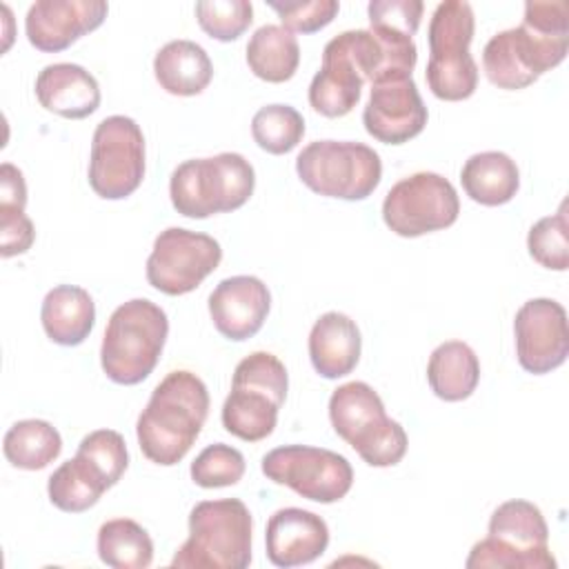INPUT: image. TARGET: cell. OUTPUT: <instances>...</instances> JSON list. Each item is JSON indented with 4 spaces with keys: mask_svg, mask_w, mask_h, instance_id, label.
<instances>
[{
    "mask_svg": "<svg viewBox=\"0 0 569 569\" xmlns=\"http://www.w3.org/2000/svg\"><path fill=\"white\" fill-rule=\"evenodd\" d=\"M207 413V385L187 369L169 371L138 416L136 436L140 451L156 465H178L200 436Z\"/></svg>",
    "mask_w": 569,
    "mask_h": 569,
    "instance_id": "obj_1",
    "label": "cell"
},
{
    "mask_svg": "<svg viewBox=\"0 0 569 569\" xmlns=\"http://www.w3.org/2000/svg\"><path fill=\"white\" fill-rule=\"evenodd\" d=\"M391 69V53L371 29L342 31L322 49V67L309 84V104L325 118H342L360 102L365 82Z\"/></svg>",
    "mask_w": 569,
    "mask_h": 569,
    "instance_id": "obj_2",
    "label": "cell"
},
{
    "mask_svg": "<svg viewBox=\"0 0 569 569\" xmlns=\"http://www.w3.org/2000/svg\"><path fill=\"white\" fill-rule=\"evenodd\" d=\"M169 333V318L162 307L147 298L122 302L109 318L100 365L116 385H138L156 369Z\"/></svg>",
    "mask_w": 569,
    "mask_h": 569,
    "instance_id": "obj_3",
    "label": "cell"
},
{
    "mask_svg": "<svg viewBox=\"0 0 569 569\" xmlns=\"http://www.w3.org/2000/svg\"><path fill=\"white\" fill-rule=\"evenodd\" d=\"M253 187L251 162L236 151H222L180 162L171 173L169 196L178 213L202 220L240 209L251 198Z\"/></svg>",
    "mask_w": 569,
    "mask_h": 569,
    "instance_id": "obj_4",
    "label": "cell"
},
{
    "mask_svg": "<svg viewBox=\"0 0 569 569\" xmlns=\"http://www.w3.org/2000/svg\"><path fill=\"white\" fill-rule=\"evenodd\" d=\"M251 513L238 498L202 500L189 513V538L171 567L244 569L251 562Z\"/></svg>",
    "mask_w": 569,
    "mask_h": 569,
    "instance_id": "obj_5",
    "label": "cell"
},
{
    "mask_svg": "<svg viewBox=\"0 0 569 569\" xmlns=\"http://www.w3.org/2000/svg\"><path fill=\"white\" fill-rule=\"evenodd\" d=\"M287 389L289 376L278 356L249 353L236 365L231 391L220 411L222 427L244 442L264 440L276 429Z\"/></svg>",
    "mask_w": 569,
    "mask_h": 569,
    "instance_id": "obj_6",
    "label": "cell"
},
{
    "mask_svg": "<svg viewBox=\"0 0 569 569\" xmlns=\"http://www.w3.org/2000/svg\"><path fill=\"white\" fill-rule=\"evenodd\" d=\"M329 420L333 431L371 467H393L407 453V431L387 416L378 391L362 380L345 382L331 393Z\"/></svg>",
    "mask_w": 569,
    "mask_h": 569,
    "instance_id": "obj_7",
    "label": "cell"
},
{
    "mask_svg": "<svg viewBox=\"0 0 569 569\" xmlns=\"http://www.w3.org/2000/svg\"><path fill=\"white\" fill-rule=\"evenodd\" d=\"M467 569H556L549 551V527L542 511L529 500H507L496 507L487 538L478 540Z\"/></svg>",
    "mask_w": 569,
    "mask_h": 569,
    "instance_id": "obj_8",
    "label": "cell"
},
{
    "mask_svg": "<svg viewBox=\"0 0 569 569\" xmlns=\"http://www.w3.org/2000/svg\"><path fill=\"white\" fill-rule=\"evenodd\" d=\"M476 18L465 0H445L429 20V62L425 69L431 93L447 102L467 100L478 87V64L469 53Z\"/></svg>",
    "mask_w": 569,
    "mask_h": 569,
    "instance_id": "obj_9",
    "label": "cell"
},
{
    "mask_svg": "<svg viewBox=\"0 0 569 569\" xmlns=\"http://www.w3.org/2000/svg\"><path fill=\"white\" fill-rule=\"evenodd\" d=\"M296 173L318 196L365 200L380 184L382 162L362 142L313 140L298 153Z\"/></svg>",
    "mask_w": 569,
    "mask_h": 569,
    "instance_id": "obj_10",
    "label": "cell"
},
{
    "mask_svg": "<svg viewBox=\"0 0 569 569\" xmlns=\"http://www.w3.org/2000/svg\"><path fill=\"white\" fill-rule=\"evenodd\" d=\"M569 51V36H551L518 24L498 31L482 49V69L498 89H525L558 67Z\"/></svg>",
    "mask_w": 569,
    "mask_h": 569,
    "instance_id": "obj_11",
    "label": "cell"
},
{
    "mask_svg": "<svg viewBox=\"0 0 569 569\" xmlns=\"http://www.w3.org/2000/svg\"><path fill=\"white\" fill-rule=\"evenodd\" d=\"M144 178V136L129 116L98 122L89 153V187L104 200L131 196Z\"/></svg>",
    "mask_w": 569,
    "mask_h": 569,
    "instance_id": "obj_12",
    "label": "cell"
},
{
    "mask_svg": "<svg viewBox=\"0 0 569 569\" xmlns=\"http://www.w3.org/2000/svg\"><path fill=\"white\" fill-rule=\"evenodd\" d=\"M456 187L440 173L418 171L398 180L385 196L382 220L402 238H418L451 227L458 220Z\"/></svg>",
    "mask_w": 569,
    "mask_h": 569,
    "instance_id": "obj_13",
    "label": "cell"
},
{
    "mask_svg": "<svg viewBox=\"0 0 569 569\" xmlns=\"http://www.w3.org/2000/svg\"><path fill=\"white\" fill-rule=\"evenodd\" d=\"M262 473L276 485L322 505L342 500L353 485V469L345 456L309 445L271 449L262 458Z\"/></svg>",
    "mask_w": 569,
    "mask_h": 569,
    "instance_id": "obj_14",
    "label": "cell"
},
{
    "mask_svg": "<svg viewBox=\"0 0 569 569\" xmlns=\"http://www.w3.org/2000/svg\"><path fill=\"white\" fill-rule=\"evenodd\" d=\"M222 260L220 242L207 233L169 227L158 233L147 258V280L167 296H182L218 269Z\"/></svg>",
    "mask_w": 569,
    "mask_h": 569,
    "instance_id": "obj_15",
    "label": "cell"
},
{
    "mask_svg": "<svg viewBox=\"0 0 569 569\" xmlns=\"http://www.w3.org/2000/svg\"><path fill=\"white\" fill-rule=\"evenodd\" d=\"M516 356L525 371L549 373L569 356L567 311L551 298L527 300L513 318Z\"/></svg>",
    "mask_w": 569,
    "mask_h": 569,
    "instance_id": "obj_16",
    "label": "cell"
},
{
    "mask_svg": "<svg viewBox=\"0 0 569 569\" xmlns=\"http://www.w3.org/2000/svg\"><path fill=\"white\" fill-rule=\"evenodd\" d=\"M427 118V107L411 76H387L371 82V93L362 111V124L378 142H409L422 133Z\"/></svg>",
    "mask_w": 569,
    "mask_h": 569,
    "instance_id": "obj_17",
    "label": "cell"
},
{
    "mask_svg": "<svg viewBox=\"0 0 569 569\" xmlns=\"http://www.w3.org/2000/svg\"><path fill=\"white\" fill-rule=\"evenodd\" d=\"M107 11L102 0H38L27 11L24 33L38 51L58 53L98 29Z\"/></svg>",
    "mask_w": 569,
    "mask_h": 569,
    "instance_id": "obj_18",
    "label": "cell"
},
{
    "mask_svg": "<svg viewBox=\"0 0 569 569\" xmlns=\"http://www.w3.org/2000/svg\"><path fill=\"white\" fill-rule=\"evenodd\" d=\"M271 309V293L256 276H231L216 284L209 296L213 327L227 340L242 342L256 336Z\"/></svg>",
    "mask_w": 569,
    "mask_h": 569,
    "instance_id": "obj_19",
    "label": "cell"
},
{
    "mask_svg": "<svg viewBox=\"0 0 569 569\" xmlns=\"http://www.w3.org/2000/svg\"><path fill=\"white\" fill-rule=\"evenodd\" d=\"M267 558L271 565L289 569L318 560L329 545L327 522L307 509L284 507L267 520Z\"/></svg>",
    "mask_w": 569,
    "mask_h": 569,
    "instance_id": "obj_20",
    "label": "cell"
},
{
    "mask_svg": "<svg viewBox=\"0 0 569 569\" xmlns=\"http://www.w3.org/2000/svg\"><path fill=\"white\" fill-rule=\"evenodd\" d=\"M38 102L67 120H82L100 107L98 80L80 64H47L36 78Z\"/></svg>",
    "mask_w": 569,
    "mask_h": 569,
    "instance_id": "obj_21",
    "label": "cell"
},
{
    "mask_svg": "<svg viewBox=\"0 0 569 569\" xmlns=\"http://www.w3.org/2000/svg\"><path fill=\"white\" fill-rule=\"evenodd\" d=\"M360 329L347 313L327 311L309 331L311 365L327 380L351 373L360 360Z\"/></svg>",
    "mask_w": 569,
    "mask_h": 569,
    "instance_id": "obj_22",
    "label": "cell"
},
{
    "mask_svg": "<svg viewBox=\"0 0 569 569\" xmlns=\"http://www.w3.org/2000/svg\"><path fill=\"white\" fill-rule=\"evenodd\" d=\"M40 322L51 342L62 347L82 345L96 322L93 298L82 287L58 284L42 300Z\"/></svg>",
    "mask_w": 569,
    "mask_h": 569,
    "instance_id": "obj_23",
    "label": "cell"
},
{
    "mask_svg": "<svg viewBox=\"0 0 569 569\" xmlns=\"http://www.w3.org/2000/svg\"><path fill=\"white\" fill-rule=\"evenodd\" d=\"M158 84L171 96H198L211 78L213 64L209 53L193 40H171L153 58Z\"/></svg>",
    "mask_w": 569,
    "mask_h": 569,
    "instance_id": "obj_24",
    "label": "cell"
},
{
    "mask_svg": "<svg viewBox=\"0 0 569 569\" xmlns=\"http://www.w3.org/2000/svg\"><path fill=\"white\" fill-rule=\"evenodd\" d=\"M113 482L102 471V467L87 453L76 451V456L62 462L47 482V493L53 507L67 513H82L91 509L100 496L111 489Z\"/></svg>",
    "mask_w": 569,
    "mask_h": 569,
    "instance_id": "obj_25",
    "label": "cell"
},
{
    "mask_svg": "<svg viewBox=\"0 0 569 569\" xmlns=\"http://www.w3.org/2000/svg\"><path fill=\"white\" fill-rule=\"evenodd\" d=\"M465 193L485 207H498L520 189V171L511 156L505 151H480L467 158L460 171Z\"/></svg>",
    "mask_w": 569,
    "mask_h": 569,
    "instance_id": "obj_26",
    "label": "cell"
},
{
    "mask_svg": "<svg viewBox=\"0 0 569 569\" xmlns=\"http://www.w3.org/2000/svg\"><path fill=\"white\" fill-rule=\"evenodd\" d=\"M480 380V360L476 351L462 340H447L438 345L427 362V382L431 391L445 402H460L469 398Z\"/></svg>",
    "mask_w": 569,
    "mask_h": 569,
    "instance_id": "obj_27",
    "label": "cell"
},
{
    "mask_svg": "<svg viewBox=\"0 0 569 569\" xmlns=\"http://www.w3.org/2000/svg\"><path fill=\"white\" fill-rule=\"evenodd\" d=\"M247 64L264 82H287L300 64L298 38L282 24H262L247 42Z\"/></svg>",
    "mask_w": 569,
    "mask_h": 569,
    "instance_id": "obj_28",
    "label": "cell"
},
{
    "mask_svg": "<svg viewBox=\"0 0 569 569\" xmlns=\"http://www.w3.org/2000/svg\"><path fill=\"white\" fill-rule=\"evenodd\" d=\"M2 451L13 467L24 471H40L60 456L62 438L51 422L27 418L13 422L7 429Z\"/></svg>",
    "mask_w": 569,
    "mask_h": 569,
    "instance_id": "obj_29",
    "label": "cell"
},
{
    "mask_svg": "<svg viewBox=\"0 0 569 569\" xmlns=\"http://www.w3.org/2000/svg\"><path fill=\"white\" fill-rule=\"evenodd\" d=\"M98 556L113 569H147L153 560L149 531L131 518L107 520L98 529Z\"/></svg>",
    "mask_w": 569,
    "mask_h": 569,
    "instance_id": "obj_30",
    "label": "cell"
},
{
    "mask_svg": "<svg viewBox=\"0 0 569 569\" xmlns=\"http://www.w3.org/2000/svg\"><path fill=\"white\" fill-rule=\"evenodd\" d=\"M253 142L273 156L289 153L305 136V118L289 104H267L251 120Z\"/></svg>",
    "mask_w": 569,
    "mask_h": 569,
    "instance_id": "obj_31",
    "label": "cell"
},
{
    "mask_svg": "<svg viewBox=\"0 0 569 569\" xmlns=\"http://www.w3.org/2000/svg\"><path fill=\"white\" fill-rule=\"evenodd\" d=\"M529 256L545 269L565 271L569 267V224L567 202L560 204L558 213L540 218L527 236Z\"/></svg>",
    "mask_w": 569,
    "mask_h": 569,
    "instance_id": "obj_32",
    "label": "cell"
},
{
    "mask_svg": "<svg viewBox=\"0 0 569 569\" xmlns=\"http://www.w3.org/2000/svg\"><path fill=\"white\" fill-rule=\"evenodd\" d=\"M244 456L224 442H216L204 447L196 460L191 462V480L202 489H220L231 487L244 476Z\"/></svg>",
    "mask_w": 569,
    "mask_h": 569,
    "instance_id": "obj_33",
    "label": "cell"
},
{
    "mask_svg": "<svg viewBox=\"0 0 569 569\" xmlns=\"http://www.w3.org/2000/svg\"><path fill=\"white\" fill-rule=\"evenodd\" d=\"M196 18L207 36L231 42L249 29L253 7L249 0H200L196 2Z\"/></svg>",
    "mask_w": 569,
    "mask_h": 569,
    "instance_id": "obj_34",
    "label": "cell"
},
{
    "mask_svg": "<svg viewBox=\"0 0 569 569\" xmlns=\"http://www.w3.org/2000/svg\"><path fill=\"white\" fill-rule=\"evenodd\" d=\"M269 7L280 16L282 27L291 33H313L325 29L336 13L340 11L338 0H291V2H276L269 0Z\"/></svg>",
    "mask_w": 569,
    "mask_h": 569,
    "instance_id": "obj_35",
    "label": "cell"
},
{
    "mask_svg": "<svg viewBox=\"0 0 569 569\" xmlns=\"http://www.w3.org/2000/svg\"><path fill=\"white\" fill-rule=\"evenodd\" d=\"M425 4L420 0H373L367 7L369 24L385 27L413 38L420 27Z\"/></svg>",
    "mask_w": 569,
    "mask_h": 569,
    "instance_id": "obj_36",
    "label": "cell"
},
{
    "mask_svg": "<svg viewBox=\"0 0 569 569\" xmlns=\"http://www.w3.org/2000/svg\"><path fill=\"white\" fill-rule=\"evenodd\" d=\"M36 240L33 222L22 207L0 204V256L11 258L27 253Z\"/></svg>",
    "mask_w": 569,
    "mask_h": 569,
    "instance_id": "obj_37",
    "label": "cell"
},
{
    "mask_svg": "<svg viewBox=\"0 0 569 569\" xmlns=\"http://www.w3.org/2000/svg\"><path fill=\"white\" fill-rule=\"evenodd\" d=\"M0 204H11V207H27V184L22 171L11 164L2 162L0 164Z\"/></svg>",
    "mask_w": 569,
    "mask_h": 569,
    "instance_id": "obj_38",
    "label": "cell"
}]
</instances>
